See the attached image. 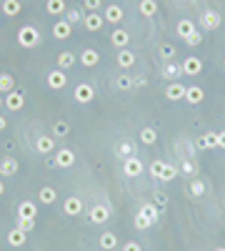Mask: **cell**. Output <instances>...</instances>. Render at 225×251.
<instances>
[{"mask_svg": "<svg viewBox=\"0 0 225 251\" xmlns=\"http://www.w3.org/2000/svg\"><path fill=\"white\" fill-rule=\"evenodd\" d=\"M18 43L23 48H35L38 43H40V33H38V28L33 25H23L20 28V33H18Z\"/></svg>", "mask_w": 225, "mask_h": 251, "instance_id": "6da1fadb", "label": "cell"}, {"mask_svg": "<svg viewBox=\"0 0 225 251\" xmlns=\"http://www.w3.org/2000/svg\"><path fill=\"white\" fill-rule=\"evenodd\" d=\"M95 96V88L90 85V83H80V85H75V100L80 103V106H85V103H90Z\"/></svg>", "mask_w": 225, "mask_h": 251, "instance_id": "7a4b0ae2", "label": "cell"}, {"mask_svg": "<svg viewBox=\"0 0 225 251\" xmlns=\"http://www.w3.org/2000/svg\"><path fill=\"white\" fill-rule=\"evenodd\" d=\"M123 173L128 176V179H135V176H140L143 173V164H140V158H125V164H123Z\"/></svg>", "mask_w": 225, "mask_h": 251, "instance_id": "3957f363", "label": "cell"}, {"mask_svg": "<svg viewBox=\"0 0 225 251\" xmlns=\"http://www.w3.org/2000/svg\"><path fill=\"white\" fill-rule=\"evenodd\" d=\"M203 98H205V91L200 85H185V100L190 106H200Z\"/></svg>", "mask_w": 225, "mask_h": 251, "instance_id": "277c9868", "label": "cell"}, {"mask_svg": "<svg viewBox=\"0 0 225 251\" xmlns=\"http://www.w3.org/2000/svg\"><path fill=\"white\" fill-rule=\"evenodd\" d=\"M200 23H203L205 31H218V28H220V13H215V10H205L203 18H200Z\"/></svg>", "mask_w": 225, "mask_h": 251, "instance_id": "5b68a950", "label": "cell"}, {"mask_svg": "<svg viewBox=\"0 0 225 251\" xmlns=\"http://www.w3.org/2000/svg\"><path fill=\"white\" fill-rule=\"evenodd\" d=\"M88 218L93 221V224H105V221L110 218V209H108V206H93L90 214H88Z\"/></svg>", "mask_w": 225, "mask_h": 251, "instance_id": "8992f818", "label": "cell"}, {"mask_svg": "<svg viewBox=\"0 0 225 251\" xmlns=\"http://www.w3.org/2000/svg\"><path fill=\"white\" fill-rule=\"evenodd\" d=\"M48 85L55 88V91H60V88H65L68 85V78H65V70H50L48 73Z\"/></svg>", "mask_w": 225, "mask_h": 251, "instance_id": "52a82bcc", "label": "cell"}, {"mask_svg": "<svg viewBox=\"0 0 225 251\" xmlns=\"http://www.w3.org/2000/svg\"><path fill=\"white\" fill-rule=\"evenodd\" d=\"M75 164V153L70 151V149H60L58 153H55V166L58 168H68V166H73Z\"/></svg>", "mask_w": 225, "mask_h": 251, "instance_id": "ba28073f", "label": "cell"}, {"mask_svg": "<svg viewBox=\"0 0 225 251\" xmlns=\"http://www.w3.org/2000/svg\"><path fill=\"white\" fill-rule=\"evenodd\" d=\"M180 68H183V76H198V73H203V61L200 58H185V63Z\"/></svg>", "mask_w": 225, "mask_h": 251, "instance_id": "9c48e42d", "label": "cell"}, {"mask_svg": "<svg viewBox=\"0 0 225 251\" xmlns=\"http://www.w3.org/2000/svg\"><path fill=\"white\" fill-rule=\"evenodd\" d=\"M110 43H113L115 48H120V50H123V48L128 46V43H130V35H128V31H123V28H115V31L110 33Z\"/></svg>", "mask_w": 225, "mask_h": 251, "instance_id": "30bf717a", "label": "cell"}, {"mask_svg": "<svg viewBox=\"0 0 225 251\" xmlns=\"http://www.w3.org/2000/svg\"><path fill=\"white\" fill-rule=\"evenodd\" d=\"M165 96H168V100H183V98H185V85L178 83V81H173L168 88H165Z\"/></svg>", "mask_w": 225, "mask_h": 251, "instance_id": "8fae6325", "label": "cell"}, {"mask_svg": "<svg viewBox=\"0 0 225 251\" xmlns=\"http://www.w3.org/2000/svg\"><path fill=\"white\" fill-rule=\"evenodd\" d=\"M70 33H73V25H70L68 20H58V23L53 25V35H55L58 40H68Z\"/></svg>", "mask_w": 225, "mask_h": 251, "instance_id": "7c38bea8", "label": "cell"}, {"mask_svg": "<svg viewBox=\"0 0 225 251\" xmlns=\"http://www.w3.org/2000/svg\"><path fill=\"white\" fill-rule=\"evenodd\" d=\"M23 103H25V98H23V93H20V91H10V93H8V98H5V106H8L10 111H20V108H23Z\"/></svg>", "mask_w": 225, "mask_h": 251, "instance_id": "4fadbf2b", "label": "cell"}, {"mask_svg": "<svg viewBox=\"0 0 225 251\" xmlns=\"http://www.w3.org/2000/svg\"><path fill=\"white\" fill-rule=\"evenodd\" d=\"M38 216V206L33 201H23L18 206V218H35Z\"/></svg>", "mask_w": 225, "mask_h": 251, "instance_id": "5bb4252c", "label": "cell"}, {"mask_svg": "<svg viewBox=\"0 0 225 251\" xmlns=\"http://www.w3.org/2000/svg\"><path fill=\"white\" fill-rule=\"evenodd\" d=\"M75 61H78V58H75L73 50H63V53L58 55V68H60V70H68V68L75 66Z\"/></svg>", "mask_w": 225, "mask_h": 251, "instance_id": "9a60e30c", "label": "cell"}, {"mask_svg": "<svg viewBox=\"0 0 225 251\" xmlns=\"http://www.w3.org/2000/svg\"><path fill=\"white\" fill-rule=\"evenodd\" d=\"M98 61H100V55H98V50H93V48H88V50H83V53H80V63H83L85 68L98 66Z\"/></svg>", "mask_w": 225, "mask_h": 251, "instance_id": "2e32d148", "label": "cell"}, {"mask_svg": "<svg viewBox=\"0 0 225 251\" xmlns=\"http://www.w3.org/2000/svg\"><path fill=\"white\" fill-rule=\"evenodd\" d=\"M53 146H55L53 136H40V138L35 141V151L45 156V153H50V151H53Z\"/></svg>", "mask_w": 225, "mask_h": 251, "instance_id": "e0dca14e", "label": "cell"}, {"mask_svg": "<svg viewBox=\"0 0 225 251\" xmlns=\"http://www.w3.org/2000/svg\"><path fill=\"white\" fill-rule=\"evenodd\" d=\"M105 20H110L113 25H118L120 20H123V8L120 5H108L105 8Z\"/></svg>", "mask_w": 225, "mask_h": 251, "instance_id": "ac0fdd59", "label": "cell"}, {"mask_svg": "<svg viewBox=\"0 0 225 251\" xmlns=\"http://www.w3.org/2000/svg\"><path fill=\"white\" fill-rule=\"evenodd\" d=\"M118 66H120V68H130V66H135V53L128 50V48H123V50L118 53Z\"/></svg>", "mask_w": 225, "mask_h": 251, "instance_id": "d6986e66", "label": "cell"}, {"mask_svg": "<svg viewBox=\"0 0 225 251\" xmlns=\"http://www.w3.org/2000/svg\"><path fill=\"white\" fill-rule=\"evenodd\" d=\"M83 25L88 28V31H93V33H98L100 28H103V18L98 16V13H90V16L83 20Z\"/></svg>", "mask_w": 225, "mask_h": 251, "instance_id": "ffe728a7", "label": "cell"}, {"mask_svg": "<svg viewBox=\"0 0 225 251\" xmlns=\"http://www.w3.org/2000/svg\"><path fill=\"white\" fill-rule=\"evenodd\" d=\"M63 209H65V214H68V216H78V214L83 211V203H80V199L70 196V199L65 201V206H63Z\"/></svg>", "mask_w": 225, "mask_h": 251, "instance_id": "44dd1931", "label": "cell"}, {"mask_svg": "<svg viewBox=\"0 0 225 251\" xmlns=\"http://www.w3.org/2000/svg\"><path fill=\"white\" fill-rule=\"evenodd\" d=\"M8 244H10V246H25V231L15 226V229L8 234Z\"/></svg>", "mask_w": 225, "mask_h": 251, "instance_id": "7402d4cb", "label": "cell"}, {"mask_svg": "<svg viewBox=\"0 0 225 251\" xmlns=\"http://www.w3.org/2000/svg\"><path fill=\"white\" fill-rule=\"evenodd\" d=\"M140 16H145V18H153L155 13H158V3L155 0H140Z\"/></svg>", "mask_w": 225, "mask_h": 251, "instance_id": "603a6c76", "label": "cell"}, {"mask_svg": "<svg viewBox=\"0 0 225 251\" xmlns=\"http://www.w3.org/2000/svg\"><path fill=\"white\" fill-rule=\"evenodd\" d=\"M193 33H195V25H193V20H188V18H185V20H180V23H178V35L183 38V40H188Z\"/></svg>", "mask_w": 225, "mask_h": 251, "instance_id": "cb8c5ba5", "label": "cell"}, {"mask_svg": "<svg viewBox=\"0 0 225 251\" xmlns=\"http://www.w3.org/2000/svg\"><path fill=\"white\" fill-rule=\"evenodd\" d=\"M18 171V161L15 158H3L0 161V176H13Z\"/></svg>", "mask_w": 225, "mask_h": 251, "instance_id": "d4e9b609", "label": "cell"}, {"mask_svg": "<svg viewBox=\"0 0 225 251\" xmlns=\"http://www.w3.org/2000/svg\"><path fill=\"white\" fill-rule=\"evenodd\" d=\"M140 141H143L145 146H153V143L158 141V131H155L153 126H145V128L140 131Z\"/></svg>", "mask_w": 225, "mask_h": 251, "instance_id": "484cf974", "label": "cell"}, {"mask_svg": "<svg viewBox=\"0 0 225 251\" xmlns=\"http://www.w3.org/2000/svg\"><path fill=\"white\" fill-rule=\"evenodd\" d=\"M198 149H218V134H205L198 138Z\"/></svg>", "mask_w": 225, "mask_h": 251, "instance_id": "4316f807", "label": "cell"}, {"mask_svg": "<svg viewBox=\"0 0 225 251\" xmlns=\"http://www.w3.org/2000/svg\"><path fill=\"white\" fill-rule=\"evenodd\" d=\"M140 214L150 221V224H155V221H158V216H160V211H158V206L155 203H145L143 206V209H140Z\"/></svg>", "mask_w": 225, "mask_h": 251, "instance_id": "83f0119b", "label": "cell"}, {"mask_svg": "<svg viewBox=\"0 0 225 251\" xmlns=\"http://www.w3.org/2000/svg\"><path fill=\"white\" fill-rule=\"evenodd\" d=\"M0 10H3L8 18H13V16H18V13H20V3H18V0H5V3L0 5Z\"/></svg>", "mask_w": 225, "mask_h": 251, "instance_id": "f1b7e54d", "label": "cell"}, {"mask_svg": "<svg viewBox=\"0 0 225 251\" xmlns=\"http://www.w3.org/2000/svg\"><path fill=\"white\" fill-rule=\"evenodd\" d=\"M15 91V81L10 73H0V93H10Z\"/></svg>", "mask_w": 225, "mask_h": 251, "instance_id": "f546056e", "label": "cell"}, {"mask_svg": "<svg viewBox=\"0 0 225 251\" xmlns=\"http://www.w3.org/2000/svg\"><path fill=\"white\" fill-rule=\"evenodd\" d=\"M38 199H40V203H53V201L58 199V194H55L53 186H43L40 194H38Z\"/></svg>", "mask_w": 225, "mask_h": 251, "instance_id": "4dcf8cb0", "label": "cell"}, {"mask_svg": "<svg viewBox=\"0 0 225 251\" xmlns=\"http://www.w3.org/2000/svg\"><path fill=\"white\" fill-rule=\"evenodd\" d=\"M118 246V239H115V234H110V231H105L103 236H100V249H105V251H110V249H115Z\"/></svg>", "mask_w": 225, "mask_h": 251, "instance_id": "1f68e13d", "label": "cell"}, {"mask_svg": "<svg viewBox=\"0 0 225 251\" xmlns=\"http://www.w3.org/2000/svg\"><path fill=\"white\" fill-rule=\"evenodd\" d=\"M68 8H65V3L63 0H48V13L50 16H63Z\"/></svg>", "mask_w": 225, "mask_h": 251, "instance_id": "d6a6232c", "label": "cell"}, {"mask_svg": "<svg viewBox=\"0 0 225 251\" xmlns=\"http://www.w3.org/2000/svg\"><path fill=\"white\" fill-rule=\"evenodd\" d=\"M178 173H180V171H178L175 166H170V164H163V171H160V181H173Z\"/></svg>", "mask_w": 225, "mask_h": 251, "instance_id": "836d02e7", "label": "cell"}, {"mask_svg": "<svg viewBox=\"0 0 225 251\" xmlns=\"http://www.w3.org/2000/svg\"><path fill=\"white\" fill-rule=\"evenodd\" d=\"M163 73H165V78H173V81H175L178 76H183V68H180V66H175V63L170 61L168 66H165V70H163Z\"/></svg>", "mask_w": 225, "mask_h": 251, "instance_id": "e575fe53", "label": "cell"}, {"mask_svg": "<svg viewBox=\"0 0 225 251\" xmlns=\"http://www.w3.org/2000/svg\"><path fill=\"white\" fill-rule=\"evenodd\" d=\"M160 58H163V61H173V58H175V46L163 43V46H160Z\"/></svg>", "mask_w": 225, "mask_h": 251, "instance_id": "d590c367", "label": "cell"}, {"mask_svg": "<svg viewBox=\"0 0 225 251\" xmlns=\"http://www.w3.org/2000/svg\"><path fill=\"white\" fill-rule=\"evenodd\" d=\"M118 153L123 156V158H130V156H135V146L133 143H120L118 146Z\"/></svg>", "mask_w": 225, "mask_h": 251, "instance_id": "8d00e7d4", "label": "cell"}, {"mask_svg": "<svg viewBox=\"0 0 225 251\" xmlns=\"http://www.w3.org/2000/svg\"><path fill=\"white\" fill-rule=\"evenodd\" d=\"M115 85L120 88V91H130V88H133V78L120 76V78H115Z\"/></svg>", "mask_w": 225, "mask_h": 251, "instance_id": "74e56055", "label": "cell"}, {"mask_svg": "<svg viewBox=\"0 0 225 251\" xmlns=\"http://www.w3.org/2000/svg\"><path fill=\"white\" fill-rule=\"evenodd\" d=\"M150 226H153V224H150V221H148L140 211L135 214V229H140V231H143V229H150Z\"/></svg>", "mask_w": 225, "mask_h": 251, "instance_id": "f35d334b", "label": "cell"}, {"mask_svg": "<svg viewBox=\"0 0 225 251\" xmlns=\"http://www.w3.org/2000/svg\"><path fill=\"white\" fill-rule=\"evenodd\" d=\"M190 194L193 196H203L205 194V184L203 181H190Z\"/></svg>", "mask_w": 225, "mask_h": 251, "instance_id": "ab89813d", "label": "cell"}, {"mask_svg": "<svg viewBox=\"0 0 225 251\" xmlns=\"http://www.w3.org/2000/svg\"><path fill=\"white\" fill-rule=\"evenodd\" d=\"M18 229H23L25 234L35 229V218H18Z\"/></svg>", "mask_w": 225, "mask_h": 251, "instance_id": "60d3db41", "label": "cell"}, {"mask_svg": "<svg viewBox=\"0 0 225 251\" xmlns=\"http://www.w3.org/2000/svg\"><path fill=\"white\" fill-rule=\"evenodd\" d=\"M65 20L70 23V25H75L80 20V10H75V8H70V10H65Z\"/></svg>", "mask_w": 225, "mask_h": 251, "instance_id": "b9f144b4", "label": "cell"}, {"mask_svg": "<svg viewBox=\"0 0 225 251\" xmlns=\"http://www.w3.org/2000/svg\"><path fill=\"white\" fill-rule=\"evenodd\" d=\"M163 164H165V161H153V164H150V176H153V179H160Z\"/></svg>", "mask_w": 225, "mask_h": 251, "instance_id": "7bdbcfd3", "label": "cell"}, {"mask_svg": "<svg viewBox=\"0 0 225 251\" xmlns=\"http://www.w3.org/2000/svg\"><path fill=\"white\" fill-rule=\"evenodd\" d=\"M68 134H70V126L65 121H58L55 123V136H68Z\"/></svg>", "mask_w": 225, "mask_h": 251, "instance_id": "ee69618b", "label": "cell"}, {"mask_svg": "<svg viewBox=\"0 0 225 251\" xmlns=\"http://www.w3.org/2000/svg\"><path fill=\"white\" fill-rule=\"evenodd\" d=\"M180 171H183V173H188V176H195V173H198V166H195L193 161H185V164H183V168H180Z\"/></svg>", "mask_w": 225, "mask_h": 251, "instance_id": "f6af8a7d", "label": "cell"}, {"mask_svg": "<svg viewBox=\"0 0 225 251\" xmlns=\"http://www.w3.org/2000/svg\"><path fill=\"white\" fill-rule=\"evenodd\" d=\"M153 203H155V206H165V203H168V196H165V191H158V194L153 196Z\"/></svg>", "mask_w": 225, "mask_h": 251, "instance_id": "bcb514c9", "label": "cell"}, {"mask_svg": "<svg viewBox=\"0 0 225 251\" xmlns=\"http://www.w3.org/2000/svg\"><path fill=\"white\" fill-rule=\"evenodd\" d=\"M83 5H85L90 13H95V10L100 8V0H83Z\"/></svg>", "mask_w": 225, "mask_h": 251, "instance_id": "7dc6e473", "label": "cell"}, {"mask_svg": "<svg viewBox=\"0 0 225 251\" xmlns=\"http://www.w3.org/2000/svg\"><path fill=\"white\" fill-rule=\"evenodd\" d=\"M200 40H203V35H200L198 31H195V33H193V35H190L185 43H188V46H200Z\"/></svg>", "mask_w": 225, "mask_h": 251, "instance_id": "c3c4849f", "label": "cell"}, {"mask_svg": "<svg viewBox=\"0 0 225 251\" xmlns=\"http://www.w3.org/2000/svg\"><path fill=\"white\" fill-rule=\"evenodd\" d=\"M123 251H143V249H140V244L130 241V244H125V249H123Z\"/></svg>", "mask_w": 225, "mask_h": 251, "instance_id": "681fc988", "label": "cell"}, {"mask_svg": "<svg viewBox=\"0 0 225 251\" xmlns=\"http://www.w3.org/2000/svg\"><path fill=\"white\" fill-rule=\"evenodd\" d=\"M218 149H225V131L218 134Z\"/></svg>", "mask_w": 225, "mask_h": 251, "instance_id": "f907efd6", "label": "cell"}, {"mask_svg": "<svg viewBox=\"0 0 225 251\" xmlns=\"http://www.w3.org/2000/svg\"><path fill=\"white\" fill-rule=\"evenodd\" d=\"M5 126H8V121H5L3 116H0V131H5Z\"/></svg>", "mask_w": 225, "mask_h": 251, "instance_id": "816d5d0a", "label": "cell"}, {"mask_svg": "<svg viewBox=\"0 0 225 251\" xmlns=\"http://www.w3.org/2000/svg\"><path fill=\"white\" fill-rule=\"evenodd\" d=\"M3 194H5V186H3V184H0V196H3Z\"/></svg>", "mask_w": 225, "mask_h": 251, "instance_id": "f5cc1de1", "label": "cell"}, {"mask_svg": "<svg viewBox=\"0 0 225 251\" xmlns=\"http://www.w3.org/2000/svg\"><path fill=\"white\" fill-rule=\"evenodd\" d=\"M215 251H225V246H218V249H215Z\"/></svg>", "mask_w": 225, "mask_h": 251, "instance_id": "db71d44e", "label": "cell"}, {"mask_svg": "<svg viewBox=\"0 0 225 251\" xmlns=\"http://www.w3.org/2000/svg\"><path fill=\"white\" fill-rule=\"evenodd\" d=\"M0 106H3V103H0Z\"/></svg>", "mask_w": 225, "mask_h": 251, "instance_id": "11a10c76", "label": "cell"}]
</instances>
